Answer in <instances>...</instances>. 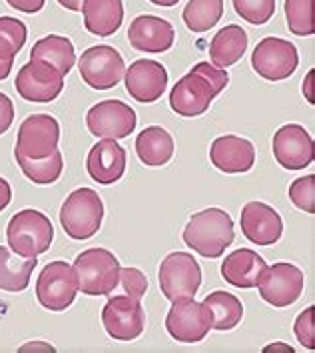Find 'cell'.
<instances>
[{
    "label": "cell",
    "mask_w": 315,
    "mask_h": 353,
    "mask_svg": "<svg viewBox=\"0 0 315 353\" xmlns=\"http://www.w3.org/2000/svg\"><path fill=\"white\" fill-rule=\"evenodd\" d=\"M14 88L20 98L28 102L46 104L56 100L64 90V76L46 62L30 60L19 70Z\"/></svg>",
    "instance_id": "obj_14"
},
{
    "label": "cell",
    "mask_w": 315,
    "mask_h": 353,
    "mask_svg": "<svg viewBox=\"0 0 315 353\" xmlns=\"http://www.w3.org/2000/svg\"><path fill=\"white\" fill-rule=\"evenodd\" d=\"M314 0H285V20L296 37L314 34Z\"/></svg>",
    "instance_id": "obj_32"
},
{
    "label": "cell",
    "mask_w": 315,
    "mask_h": 353,
    "mask_svg": "<svg viewBox=\"0 0 315 353\" xmlns=\"http://www.w3.org/2000/svg\"><path fill=\"white\" fill-rule=\"evenodd\" d=\"M128 40H130L132 48H136L140 52L162 54L174 46L176 32H174V26L166 19L142 14L130 22Z\"/></svg>",
    "instance_id": "obj_21"
},
{
    "label": "cell",
    "mask_w": 315,
    "mask_h": 353,
    "mask_svg": "<svg viewBox=\"0 0 315 353\" xmlns=\"http://www.w3.org/2000/svg\"><path fill=\"white\" fill-rule=\"evenodd\" d=\"M152 4H156V6H176L180 0H150Z\"/></svg>",
    "instance_id": "obj_45"
},
{
    "label": "cell",
    "mask_w": 315,
    "mask_h": 353,
    "mask_svg": "<svg viewBox=\"0 0 315 353\" xmlns=\"http://www.w3.org/2000/svg\"><path fill=\"white\" fill-rule=\"evenodd\" d=\"M126 90L136 102L152 104L162 98L167 88V70L156 60L140 58L124 72Z\"/></svg>",
    "instance_id": "obj_17"
},
{
    "label": "cell",
    "mask_w": 315,
    "mask_h": 353,
    "mask_svg": "<svg viewBox=\"0 0 315 353\" xmlns=\"http://www.w3.org/2000/svg\"><path fill=\"white\" fill-rule=\"evenodd\" d=\"M289 200L292 204L299 208L301 212L315 214V174L297 178L289 186Z\"/></svg>",
    "instance_id": "obj_35"
},
{
    "label": "cell",
    "mask_w": 315,
    "mask_h": 353,
    "mask_svg": "<svg viewBox=\"0 0 315 353\" xmlns=\"http://www.w3.org/2000/svg\"><path fill=\"white\" fill-rule=\"evenodd\" d=\"M265 268L267 263L258 252L240 248L230 256H225L222 263V278L234 288L250 290V288H258V281L265 272Z\"/></svg>",
    "instance_id": "obj_22"
},
{
    "label": "cell",
    "mask_w": 315,
    "mask_h": 353,
    "mask_svg": "<svg viewBox=\"0 0 315 353\" xmlns=\"http://www.w3.org/2000/svg\"><path fill=\"white\" fill-rule=\"evenodd\" d=\"M60 140V124L50 114H32L19 128L17 148L26 158H46L58 150Z\"/></svg>",
    "instance_id": "obj_15"
},
{
    "label": "cell",
    "mask_w": 315,
    "mask_h": 353,
    "mask_svg": "<svg viewBox=\"0 0 315 353\" xmlns=\"http://www.w3.org/2000/svg\"><path fill=\"white\" fill-rule=\"evenodd\" d=\"M184 243L202 258H220L234 242L232 216L222 208H205L194 214L184 228Z\"/></svg>",
    "instance_id": "obj_2"
},
{
    "label": "cell",
    "mask_w": 315,
    "mask_h": 353,
    "mask_svg": "<svg viewBox=\"0 0 315 353\" xmlns=\"http://www.w3.org/2000/svg\"><path fill=\"white\" fill-rule=\"evenodd\" d=\"M223 17V0H190L185 4L184 24L196 34L207 32Z\"/></svg>",
    "instance_id": "obj_30"
},
{
    "label": "cell",
    "mask_w": 315,
    "mask_h": 353,
    "mask_svg": "<svg viewBox=\"0 0 315 353\" xmlns=\"http://www.w3.org/2000/svg\"><path fill=\"white\" fill-rule=\"evenodd\" d=\"M30 60L46 62L52 68H56L60 74L66 76L76 64L74 44L70 38L58 37V34L40 38L34 42V46L30 50Z\"/></svg>",
    "instance_id": "obj_27"
},
{
    "label": "cell",
    "mask_w": 315,
    "mask_h": 353,
    "mask_svg": "<svg viewBox=\"0 0 315 353\" xmlns=\"http://www.w3.org/2000/svg\"><path fill=\"white\" fill-rule=\"evenodd\" d=\"M138 116L122 100H102L94 104L86 114V126L94 136L108 138V140H122L128 138L136 130Z\"/></svg>",
    "instance_id": "obj_13"
},
{
    "label": "cell",
    "mask_w": 315,
    "mask_h": 353,
    "mask_svg": "<svg viewBox=\"0 0 315 353\" xmlns=\"http://www.w3.org/2000/svg\"><path fill=\"white\" fill-rule=\"evenodd\" d=\"M303 285H305L303 272L287 261H278L274 265H267L258 281L260 296L265 303L274 307L294 305L303 294Z\"/></svg>",
    "instance_id": "obj_10"
},
{
    "label": "cell",
    "mask_w": 315,
    "mask_h": 353,
    "mask_svg": "<svg viewBox=\"0 0 315 353\" xmlns=\"http://www.w3.org/2000/svg\"><path fill=\"white\" fill-rule=\"evenodd\" d=\"M136 154L146 166H166L174 156V138L162 126H148L136 138Z\"/></svg>",
    "instance_id": "obj_25"
},
{
    "label": "cell",
    "mask_w": 315,
    "mask_h": 353,
    "mask_svg": "<svg viewBox=\"0 0 315 353\" xmlns=\"http://www.w3.org/2000/svg\"><path fill=\"white\" fill-rule=\"evenodd\" d=\"M84 26L94 37H112L124 20L122 0H84Z\"/></svg>",
    "instance_id": "obj_23"
},
{
    "label": "cell",
    "mask_w": 315,
    "mask_h": 353,
    "mask_svg": "<svg viewBox=\"0 0 315 353\" xmlns=\"http://www.w3.org/2000/svg\"><path fill=\"white\" fill-rule=\"evenodd\" d=\"M210 162L225 174H243L256 164V148L241 136L225 134L212 142Z\"/></svg>",
    "instance_id": "obj_20"
},
{
    "label": "cell",
    "mask_w": 315,
    "mask_h": 353,
    "mask_svg": "<svg viewBox=\"0 0 315 353\" xmlns=\"http://www.w3.org/2000/svg\"><path fill=\"white\" fill-rule=\"evenodd\" d=\"M8 248L22 258H38L48 252L54 240V228L46 214L26 208L10 218L6 225Z\"/></svg>",
    "instance_id": "obj_4"
},
{
    "label": "cell",
    "mask_w": 315,
    "mask_h": 353,
    "mask_svg": "<svg viewBox=\"0 0 315 353\" xmlns=\"http://www.w3.org/2000/svg\"><path fill=\"white\" fill-rule=\"evenodd\" d=\"M166 330L180 343L204 341L212 330L210 310L194 298L176 299L166 316Z\"/></svg>",
    "instance_id": "obj_11"
},
{
    "label": "cell",
    "mask_w": 315,
    "mask_h": 353,
    "mask_svg": "<svg viewBox=\"0 0 315 353\" xmlns=\"http://www.w3.org/2000/svg\"><path fill=\"white\" fill-rule=\"evenodd\" d=\"M58 4H60V6H64L66 10L78 12V10H82V4H84V0H58Z\"/></svg>",
    "instance_id": "obj_42"
},
{
    "label": "cell",
    "mask_w": 315,
    "mask_h": 353,
    "mask_svg": "<svg viewBox=\"0 0 315 353\" xmlns=\"http://www.w3.org/2000/svg\"><path fill=\"white\" fill-rule=\"evenodd\" d=\"M312 80H314V70H309L303 82V96L307 98L309 104H314V92H312Z\"/></svg>",
    "instance_id": "obj_41"
},
{
    "label": "cell",
    "mask_w": 315,
    "mask_h": 353,
    "mask_svg": "<svg viewBox=\"0 0 315 353\" xmlns=\"http://www.w3.org/2000/svg\"><path fill=\"white\" fill-rule=\"evenodd\" d=\"M78 68L82 80L94 90H110L118 86L126 72L122 54L108 44L86 48L78 60Z\"/></svg>",
    "instance_id": "obj_7"
},
{
    "label": "cell",
    "mask_w": 315,
    "mask_h": 353,
    "mask_svg": "<svg viewBox=\"0 0 315 353\" xmlns=\"http://www.w3.org/2000/svg\"><path fill=\"white\" fill-rule=\"evenodd\" d=\"M299 66L297 48L283 38L267 37L252 52V68L270 82H279L294 74Z\"/></svg>",
    "instance_id": "obj_9"
},
{
    "label": "cell",
    "mask_w": 315,
    "mask_h": 353,
    "mask_svg": "<svg viewBox=\"0 0 315 353\" xmlns=\"http://www.w3.org/2000/svg\"><path fill=\"white\" fill-rule=\"evenodd\" d=\"M37 263V258H22L10 248L0 245V290L10 294L24 292L30 283Z\"/></svg>",
    "instance_id": "obj_26"
},
{
    "label": "cell",
    "mask_w": 315,
    "mask_h": 353,
    "mask_svg": "<svg viewBox=\"0 0 315 353\" xmlns=\"http://www.w3.org/2000/svg\"><path fill=\"white\" fill-rule=\"evenodd\" d=\"M12 60H0V82L6 80L10 76V70H12Z\"/></svg>",
    "instance_id": "obj_44"
},
{
    "label": "cell",
    "mask_w": 315,
    "mask_h": 353,
    "mask_svg": "<svg viewBox=\"0 0 315 353\" xmlns=\"http://www.w3.org/2000/svg\"><path fill=\"white\" fill-rule=\"evenodd\" d=\"M14 158H17V164L22 170V174L38 186L54 184L56 180L62 176V170H64V160H62L60 150H54L46 158H26L19 152H14Z\"/></svg>",
    "instance_id": "obj_29"
},
{
    "label": "cell",
    "mask_w": 315,
    "mask_h": 353,
    "mask_svg": "<svg viewBox=\"0 0 315 353\" xmlns=\"http://www.w3.org/2000/svg\"><path fill=\"white\" fill-rule=\"evenodd\" d=\"M6 2L24 14H34L44 8V0H6Z\"/></svg>",
    "instance_id": "obj_38"
},
{
    "label": "cell",
    "mask_w": 315,
    "mask_h": 353,
    "mask_svg": "<svg viewBox=\"0 0 315 353\" xmlns=\"http://www.w3.org/2000/svg\"><path fill=\"white\" fill-rule=\"evenodd\" d=\"M158 281L164 298L170 301L196 298L202 285V268L187 252H172L160 263Z\"/></svg>",
    "instance_id": "obj_6"
},
{
    "label": "cell",
    "mask_w": 315,
    "mask_h": 353,
    "mask_svg": "<svg viewBox=\"0 0 315 353\" xmlns=\"http://www.w3.org/2000/svg\"><path fill=\"white\" fill-rule=\"evenodd\" d=\"M104 220V202L92 188L74 190L60 208V225L66 236L76 242L94 238Z\"/></svg>",
    "instance_id": "obj_3"
},
{
    "label": "cell",
    "mask_w": 315,
    "mask_h": 353,
    "mask_svg": "<svg viewBox=\"0 0 315 353\" xmlns=\"http://www.w3.org/2000/svg\"><path fill=\"white\" fill-rule=\"evenodd\" d=\"M247 32L238 24H227L218 30L210 42V60L218 68H230L238 64L247 50Z\"/></svg>",
    "instance_id": "obj_24"
},
{
    "label": "cell",
    "mask_w": 315,
    "mask_h": 353,
    "mask_svg": "<svg viewBox=\"0 0 315 353\" xmlns=\"http://www.w3.org/2000/svg\"><path fill=\"white\" fill-rule=\"evenodd\" d=\"M263 352H289L294 353V347L292 345H287V343H270V345H265L263 347Z\"/></svg>",
    "instance_id": "obj_43"
},
{
    "label": "cell",
    "mask_w": 315,
    "mask_h": 353,
    "mask_svg": "<svg viewBox=\"0 0 315 353\" xmlns=\"http://www.w3.org/2000/svg\"><path fill=\"white\" fill-rule=\"evenodd\" d=\"M272 150L278 164L285 170H303L314 162V140L299 124L281 126L272 140Z\"/></svg>",
    "instance_id": "obj_16"
},
{
    "label": "cell",
    "mask_w": 315,
    "mask_h": 353,
    "mask_svg": "<svg viewBox=\"0 0 315 353\" xmlns=\"http://www.w3.org/2000/svg\"><path fill=\"white\" fill-rule=\"evenodd\" d=\"M210 310L212 316V330L218 332H230L238 327V323L243 317V305L234 294L230 292H212L202 301Z\"/></svg>",
    "instance_id": "obj_28"
},
{
    "label": "cell",
    "mask_w": 315,
    "mask_h": 353,
    "mask_svg": "<svg viewBox=\"0 0 315 353\" xmlns=\"http://www.w3.org/2000/svg\"><path fill=\"white\" fill-rule=\"evenodd\" d=\"M294 334H296L297 341L314 352L315 347V330H314V307L309 305L307 310H303L296 319V325H294Z\"/></svg>",
    "instance_id": "obj_36"
},
{
    "label": "cell",
    "mask_w": 315,
    "mask_h": 353,
    "mask_svg": "<svg viewBox=\"0 0 315 353\" xmlns=\"http://www.w3.org/2000/svg\"><path fill=\"white\" fill-rule=\"evenodd\" d=\"M56 352L54 345H50V343H44V341H28V343H24L22 347H20L19 352Z\"/></svg>",
    "instance_id": "obj_40"
},
{
    "label": "cell",
    "mask_w": 315,
    "mask_h": 353,
    "mask_svg": "<svg viewBox=\"0 0 315 353\" xmlns=\"http://www.w3.org/2000/svg\"><path fill=\"white\" fill-rule=\"evenodd\" d=\"M227 84L230 74L223 68H218L210 62H200L174 84L170 92V108L184 118L202 116L210 110L214 98Z\"/></svg>",
    "instance_id": "obj_1"
},
{
    "label": "cell",
    "mask_w": 315,
    "mask_h": 353,
    "mask_svg": "<svg viewBox=\"0 0 315 353\" xmlns=\"http://www.w3.org/2000/svg\"><path fill=\"white\" fill-rule=\"evenodd\" d=\"M120 261L106 248H90L76 258L74 278L78 292L86 296H110L118 285Z\"/></svg>",
    "instance_id": "obj_5"
},
{
    "label": "cell",
    "mask_w": 315,
    "mask_h": 353,
    "mask_svg": "<svg viewBox=\"0 0 315 353\" xmlns=\"http://www.w3.org/2000/svg\"><path fill=\"white\" fill-rule=\"evenodd\" d=\"M26 24L12 17H0V60H12L26 44Z\"/></svg>",
    "instance_id": "obj_31"
},
{
    "label": "cell",
    "mask_w": 315,
    "mask_h": 353,
    "mask_svg": "<svg viewBox=\"0 0 315 353\" xmlns=\"http://www.w3.org/2000/svg\"><path fill=\"white\" fill-rule=\"evenodd\" d=\"M10 200H12V188L4 178H0V212L8 208Z\"/></svg>",
    "instance_id": "obj_39"
},
{
    "label": "cell",
    "mask_w": 315,
    "mask_h": 353,
    "mask_svg": "<svg viewBox=\"0 0 315 353\" xmlns=\"http://www.w3.org/2000/svg\"><path fill=\"white\" fill-rule=\"evenodd\" d=\"M241 234L256 245H274L283 234L281 216L263 202H247L241 208Z\"/></svg>",
    "instance_id": "obj_18"
},
{
    "label": "cell",
    "mask_w": 315,
    "mask_h": 353,
    "mask_svg": "<svg viewBox=\"0 0 315 353\" xmlns=\"http://www.w3.org/2000/svg\"><path fill=\"white\" fill-rule=\"evenodd\" d=\"M234 10L250 24H265L276 12V0H232Z\"/></svg>",
    "instance_id": "obj_33"
},
{
    "label": "cell",
    "mask_w": 315,
    "mask_h": 353,
    "mask_svg": "<svg viewBox=\"0 0 315 353\" xmlns=\"http://www.w3.org/2000/svg\"><path fill=\"white\" fill-rule=\"evenodd\" d=\"M14 122V104L6 94L0 92V136Z\"/></svg>",
    "instance_id": "obj_37"
},
{
    "label": "cell",
    "mask_w": 315,
    "mask_h": 353,
    "mask_svg": "<svg viewBox=\"0 0 315 353\" xmlns=\"http://www.w3.org/2000/svg\"><path fill=\"white\" fill-rule=\"evenodd\" d=\"M74 270L66 261H50L42 268L37 279L38 303L50 312H64L76 299Z\"/></svg>",
    "instance_id": "obj_8"
},
{
    "label": "cell",
    "mask_w": 315,
    "mask_h": 353,
    "mask_svg": "<svg viewBox=\"0 0 315 353\" xmlns=\"http://www.w3.org/2000/svg\"><path fill=\"white\" fill-rule=\"evenodd\" d=\"M148 290V279L138 270V268H120V278L118 285L114 288L112 294H122L134 299H142Z\"/></svg>",
    "instance_id": "obj_34"
},
{
    "label": "cell",
    "mask_w": 315,
    "mask_h": 353,
    "mask_svg": "<svg viewBox=\"0 0 315 353\" xmlns=\"http://www.w3.org/2000/svg\"><path fill=\"white\" fill-rule=\"evenodd\" d=\"M126 162H128L126 150L122 148L116 140L104 138L98 144H94L88 152L86 170L94 182H98L102 186H112L124 176Z\"/></svg>",
    "instance_id": "obj_19"
},
{
    "label": "cell",
    "mask_w": 315,
    "mask_h": 353,
    "mask_svg": "<svg viewBox=\"0 0 315 353\" xmlns=\"http://www.w3.org/2000/svg\"><path fill=\"white\" fill-rule=\"evenodd\" d=\"M102 323L106 334L118 341H134L146 327V314L140 299L122 294H110L102 310Z\"/></svg>",
    "instance_id": "obj_12"
}]
</instances>
